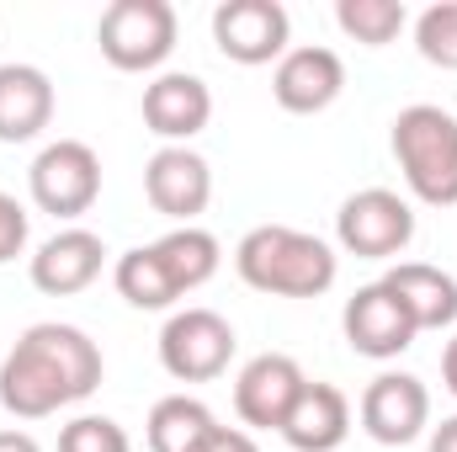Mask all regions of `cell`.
Returning <instances> with one entry per match:
<instances>
[{"mask_svg":"<svg viewBox=\"0 0 457 452\" xmlns=\"http://www.w3.org/2000/svg\"><path fill=\"white\" fill-rule=\"evenodd\" d=\"M154 255H160V266H165V277L176 282L181 298L197 293L203 282H213V272H219V261H224L219 239L197 224H181V229H170V234H160V239H154Z\"/></svg>","mask_w":457,"mask_h":452,"instance_id":"cell-19","label":"cell"},{"mask_svg":"<svg viewBox=\"0 0 457 452\" xmlns=\"http://www.w3.org/2000/svg\"><path fill=\"white\" fill-rule=\"evenodd\" d=\"M0 452H43L27 431H0Z\"/></svg>","mask_w":457,"mask_h":452,"instance_id":"cell-29","label":"cell"},{"mask_svg":"<svg viewBox=\"0 0 457 452\" xmlns=\"http://www.w3.org/2000/svg\"><path fill=\"white\" fill-rule=\"evenodd\" d=\"M341 331L351 340L356 356H372V362H388L399 351L415 346V320L404 314V304L383 288V282H367L345 298V314H341Z\"/></svg>","mask_w":457,"mask_h":452,"instance_id":"cell-13","label":"cell"},{"mask_svg":"<svg viewBox=\"0 0 457 452\" xmlns=\"http://www.w3.org/2000/svg\"><path fill=\"white\" fill-rule=\"evenodd\" d=\"M112 282L117 293L133 304V309H170L181 293H176V282L165 277V266H160V255H154V245H138V250H122L112 266Z\"/></svg>","mask_w":457,"mask_h":452,"instance_id":"cell-21","label":"cell"},{"mask_svg":"<svg viewBox=\"0 0 457 452\" xmlns=\"http://www.w3.org/2000/svg\"><path fill=\"white\" fill-rule=\"evenodd\" d=\"M234 272L245 288L271 293V298H320L336 288L341 255L309 229L255 224L234 245Z\"/></svg>","mask_w":457,"mask_h":452,"instance_id":"cell-2","label":"cell"},{"mask_svg":"<svg viewBox=\"0 0 457 452\" xmlns=\"http://www.w3.org/2000/svg\"><path fill=\"white\" fill-rule=\"evenodd\" d=\"M102 59L122 75L160 70L176 48V5L170 0H112L96 27Z\"/></svg>","mask_w":457,"mask_h":452,"instance_id":"cell-4","label":"cell"},{"mask_svg":"<svg viewBox=\"0 0 457 452\" xmlns=\"http://www.w3.org/2000/svg\"><path fill=\"white\" fill-rule=\"evenodd\" d=\"M32 203L54 219H80L96 208L102 197V155L86 138H54L48 149H37L32 171H27Z\"/></svg>","mask_w":457,"mask_h":452,"instance_id":"cell-5","label":"cell"},{"mask_svg":"<svg viewBox=\"0 0 457 452\" xmlns=\"http://www.w3.org/2000/svg\"><path fill=\"white\" fill-rule=\"evenodd\" d=\"M144 197H149L154 213L192 224V219L213 203V171H208V160H203L197 149L165 144V149H154L149 165H144Z\"/></svg>","mask_w":457,"mask_h":452,"instance_id":"cell-10","label":"cell"},{"mask_svg":"<svg viewBox=\"0 0 457 452\" xmlns=\"http://www.w3.org/2000/svg\"><path fill=\"white\" fill-rule=\"evenodd\" d=\"M415 48L426 64L436 70H457V0H436L420 11L415 21Z\"/></svg>","mask_w":457,"mask_h":452,"instance_id":"cell-23","label":"cell"},{"mask_svg":"<svg viewBox=\"0 0 457 452\" xmlns=\"http://www.w3.org/2000/svg\"><path fill=\"white\" fill-rule=\"evenodd\" d=\"M282 437L293 452H336L351 437V399H345L336 383H303V394L293 399L287 421H282Z\"/></svg>","mask_w":457,"mask_h":452,"instance_id":"cell-16","label":"cell"},{"mask_svg":"<svg viewBox=\"0 0 457 452\" xmlns=\"http://www.w3.org/2000/svg\"><path fill=\"white\" fill-rule=\"evenodd\" d=\"M383 288L404 304V314L415 320V331H453L457 325V277L431 266V261H399Z\"/></svg>","mask_w":457,"mask_h":452,"instance_id":"cell-17","label":"cell"},{"mask_svg":"<svg viewBox=\"0 0 457 452\" xmlns=\"http://www.w3.org/2000/svg\"><path fill=\"white\" fill-rule=\"evenodd\" d=\"M219 431L213 410L192 394H165L154 410H149V426H144V442L149 452H197L208 437Z\"/></svg>","mask_w":457,"mask_h":452,"instance_id":"cell-20","label":"cell"},{"mask_svg":"<svg viewBox=\"0 0 457 452\" xmlns=\"http://www.w3.org/2000/svg\"><path fill=\"white\" fill-rule=\"evenodd\" d=\"M54 122V80L37 64H0V144H27Z\"/></svg>","mask_w":457,"mask_h":452,"instance_id":"cell-18","label":"cell"},{"mask_svg":"<svg viewBox=\"0 0 457 452\" xmlns=\"http://www.w3.org/2000/svg\"><path fill=\"white\" fill-rule=\"evenodd\" d=\"M431 452H457V415H453V421H442V426L431 431Z\"/></svg>","mask_w":457,"mask_h":452,"instance_id":"cell-27","label":"cell"},{"mask_svg":"<svg viewBox=\"0 0 457 452\" xmlns=\"http://www.w3.org/2000/svg\"><path fill=\"white\" fill-rule=\"evenodd\" d=\"M361 431L378 448H404L431 426V389L415 372H378L361 394Z\"/></svg>","mask_w":457,"mask_h":452,"instance_id":"cell-9","label":"cell"},{"mask_svg":"<svg viewBox=\"0 0 457 452\" xmlns=\"http://www.w3.org/2000/svg\"><path fill=\"white\" fill-rule=\"evenodd\" d=\"M336 21H341L345 38H356V43H367V48H383V43H394V38L404 32L410 11H404L399 0H341V5H336Z\"/></svg>","mask_w":457,"mask_h":452,"instance_id":"cell-22","label":"cell"},{"mask_svg":"<svg viewBox=\"0 0 457 452\" xmlns=\"http://www.w3.org/2000/svg\"><path fill=\"white\" fill-rule=\"evenodd\" d=\"M303 367L293 362V356H282V351H261L255 362H245L239 367V378H234V410H239V421L250 426V431H282V421H287V410H293V399L303 394Z\"/></svg>","mask_w":457,"mask_h":452,"instance_id":"cell-11","label":"cell"},{"mask_svg":"<svg viewBox=\"0 0 457 452\" xmlns=\"http://www.w3.org/2000/svg\"><path fill=\"white\" fill-rule=\"evenodd\" d=\"M345 91V64L336 48H320V43H303V48H287L271 70V96L277 107L293 117H314L325 113L336 96Z\"/></svg>","mask_w":457,"mask_h":452,"instance_id":"cell-12","label":"cell"},{"mask_svg":"<svg viewBox=\"0 0 457 452\" xmlns=\"http://www.w3.org/2000/svg\"><path fill=\"white\" fill-rule=\"evenodd\" d=\"M213 122V91L203 75L165 70L144 86V128L160 133L165 144H187Z\"/></svg>","mask_w":457,"mask_h":452,"instance_id":"cell-14","label":"cell"},{"mask_svg":"<svg viewBox=\"0 0 457 452\" xmlns=\"http://www.w3.org/2000/svg\"><path fill=\"white\" fill-rule=\"evenodd\" d=\"M21 250H27V208L0 192V266L16 261Z\"/></svg>","mask_w":457,"mask_h":452,"instance_id":"cell-25","label":"cell"},{"mask_svg":"<svg viewBox=\"0 0 457 452\" xmlns=\"http://www.w3.org/2000/svg\"><path fill=\"white\" fill-rule=\"evenodd\" d=\"M197 452H261V448H255V437H250V431H239V426H219V431H213Z\"/></svg>","mask_w":457,"mask_h":452,"instance_id":"cell-26","label":"cell"},{"mask_svg":"<svg viewBox=\"0 0 457 452\" xmlns=\"http://www.w3.org/2000/svg\"><path fill=\"white\" fill-rule=\"evenodd\" d=\"M102 372H107L102 346L80 325L43 320V325L21 331L16 346L5 351V362H0V405L11 415H21V421H43V415H59V410L91 399Z\"/></svg>","mask_w":457,"mask_h":452,"instance_id":"cell-1","label":"cell"},{"mask_svg":"<svg viewBox=\"0 0 457 452\" xmlns=\"http://www.w3.org/2000/svg\"><path fill=\"white\" fill-rule=\"evenodd\" d=\"M234 325L213 309H176L160 331V367L176 383H213L228 372Z\"/></svg>","mask_w":457,"mask_h":452,"instance_id":"cell-7","label":"cell"},{"mask_svg":"<svg viewBox=\"0 0 457 452\" xmlns=\"http://www.w3.org/2000/svg\"><path fill=\"white\" fill-rule=\"evenodd\" d=\"M287 32H293V21H287L282 0H224L213 11L219 54L234 59V64H245V70L282 59L287 54Z\"/></svg>","mask_w":457,"mask_h":452,"instance_id":"cell-8","label":"cell"},{"mask_svg":"<svg viewBox=\"0 0 457 452\" xmlns=\"http://www.w3.org/2000/svg\"><path fill=\"white\" fill-rule=\"evenodd\" d=\"M336 239H341V250L361 255V261L404 255L410 239H415V208L388 187L351 192L341 203V213H336Z\"/></svg>","mask_w":457,"mask_h":452,"instance_id":"cell-6","label":"cell"},{"mask_svg":"<svg viewBox=\"0 0 457 452\" xmlns=\"http://www.w3.org/2000/svg\"><path fill=\"white\" fill-rule=\"evenodd\" d=\"M394 160L404 187L426 208H457V117L436 102H415L394 117Z\"/></svg>","mask_w":457,"mask_h":452,"instance_id":"cell-3","label":"cell"},{"mask_svg":"<svg viewBox=\"0 0 457 452\" xmlns=\"http://www.w3.org/2000/svg\"><path fill=\"white\" fill-rule=\"evenodd\" d=\"M102 266H107L102 234L70 224V229H59L54 239L37 245V255H32V288L48 293V298H70V293H86L102 277Z\"/></svg>","mask_w":457,"mask_h":452,"instance_id":"cell-15","label":"cell"},{"mask_svg":"<svg viewBox=\"0 0 457 452\" xmlns=\"http://www.w3.org/2000/svg\"><path fill=\"white\" fill-rule=\"evenodd\" d=\"M442 383H447V394L457 399V336L447 340V351H442Z\"/></svg>","mask_w":457,"mask_h":452,"instance_id":"cell-28","label":"cell"},{"mask_svg":"<svg viewBox=\"0 0 457 452\" xmlns=\"http://www.w3.org/2000/svg\"><path fill=\"white\" fill-rule=\"evenodd\" d=\"M59 452H133V442L112 415H80L59 431Z\"/></svg>","mask_w":457,"mask_h":452,"instance_id":"cell-24","label":"cell"}]
</instances>
